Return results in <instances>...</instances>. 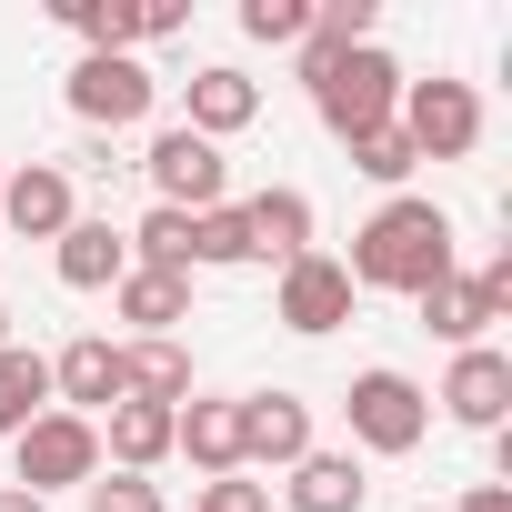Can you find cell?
Masks as SVG:
<instances>
[{
	"instance_id": "obj_1",
	"label": "cell",
	"mask_w": 512,
	"mask_h": 512,
	"mask_svg": "<svg viewBox=\"0 0 512 512\" xmlns=\"http://www.w3.org/2000/svg\"><path fill=\"white\" fill-rule=\"evenodd\" d=\"M352 292H432L442 272H452V211L442 201H422V191H392L362 231H352Z\"/></svg>"
},
{
	"instance_id": "obj_2",
	"label": "cell",
	"mask_w": 512,
	"mask_h": 512,
	"mask_svg": "<svg viewBox=\"0 0 512 512\" xmlns=\"http://www.w3.org/2000/svg\"><path fill=\"white\" fill-rule=\"evenodd\" d=\"M402 61L382 51V41H362V51H342V61H322V81H312V111H322V131L332 141H362V131H382L392 111H402Z\"/></svg>"
},
{
	"instance_id": "obj_3",
	"label": "cell",
	"mask_w": 512,
	"mask_h": 512,
	"mask_svg": "<svg viewBox=\"0 0 512 512\" xmlns=\"http://www.w3.org/2000/svg\"><path fill=\"white\" fill-rule=\"evenodd\" d=\"M342 422H352V452H382V462H402V452H422V432H432V392H422L412 372L372 362V372H352V392H342Z\"/></svg>"
},
{
	"instance_id": "obj_4",
	"label": "cell",
	"mask_w": 512,
	"mask_h": 512,
	"mask_svg": "<svg viewBox=\"0 0 512 512\" xmlns=\"http://www.w3.org/2000/svg\"><path fill=\"white\" fill-rule=\"evenodd\" d=\"M402 141L422 151V161H472L482 151V91L472 81H452V71H432V81H402Z\"/></svg>"
},
{
	"instance_id": "obj_5",
	"label": "cell",
	"mask_w": 512,
	"mask_h": 512,
	"mask_svg": "<svg viewBox=\"0 0 512 512\" xmlns=\"http://www.w3.org/2000/svg\"><path fill=\"white\" fill-rule=\"evenodd\" d=\"M91 472H101V422H81V412H41V422L11 442V482L41 492V502H51V492H81Z\"/></svg>"
},
{
	"instance_id": "obj_6",
	"label": "cell",
	"mask_w": 512,
	"mask_h": 512,
	"mask_svg": "<svg viewBox=\"0 0 512 512\" xmlns=\"http://www.w3.org/2000/svg\"><path fill=\"white\" fill-rule=\"evenodd\" d=\"M502 312H512V251H492L482 272H442V282L422 292V332L452 342V352H472Z\"/></svg>"
},
{
	"instance_id": "obj_7",
	"label": "cell",
	"mask_w": 512,
	"mask_h": 512,
	"mask_svg": "<svg viewBox=\"0 0 512 512\" xmlns=\"http://www.w3.org/2000/svg\"><path fill=\"white\" fill-rule=\"evenodd\" d=\"M151 101H161V81L141 71V51H81L71 61V111L91 131H141Z\"/></svg>"
},
{
	"instance_id": "obj_8",
	"label": "cell",
	"mask_w": 512,
	"mask_h": 512,
	"mask_svg": "<svg viewBox=\"0 0 512 512\" xmlns=\"http://www.w3.org/2000/svg\"><path fill=\"white\" fill-rule=\"evenodd\" d=\"M141 171H151V191H161V211H221L231 201V171H221V141H201V131H151V151H141Z\"/></svg>"
},
{
	"instance_id": "obj_9",
	"label": "cell",
	"mask_w": 512,
	"mask_h": 512,
	"mask_svg": "<svg viewBox=\"0 0 512 512\" xmlns=\"http://www.w3.org/2000/svg\"><path fill=\"white\" fill-rule=\"evenodd\" d=\"M272 322L302 332V342L342 332V322H352V272L332 262V251H302V262H282V282H272Z\"/></svg>"
},
{
	"instance_id": "obj_10",
	"label": "cell",
	"mask_w": 512,
	"mask_h": 512,
	"mask_svg": "<svg viewBox=\"0 0 512 512\" xmlns=\"http://www.w3.org/2000/svg\"><path fill=\"white\" fill-rule=\"evenodd\" d=\"M432 402H442L462 432H502V422H512V352H492V342L452 352V372H442Z\"/></svg>"
},
{
	"instance_id": "obj_11",
	"label": "cell",
	"mask_w": 512,
	"mask_h": 512,
	"mask_svg": "<svg viewBox=\"0 0 512 512\" xmlns=\"http://www.w3.org/2000/svg\"><path fill=\"white\" fill-rule=\"evenodd\" d=\"M121 402V342L111 332H81V342H61L51 352V412H81V422H101Z\"/></svg>"
},
{
	"instance_id": "obj_12",
	"label": "cell",
	"mask_w": 512,
	"mask_h": 512,
	"mask_svg": "<svg viewBox=\"0 0 512 512\" xmlns=\"http://www.w3.org/2000/svg\"><path fill=\"white\" fill-rule=\"evenodd\" d=\"M312 452V402L302 392H241V472H292Z\"/></svg>"
},
{
	"instance_id": "obj_13",
	"label": "cell",
	"mask_w": 512,
	"mask_h": 512,
	"mask_svg": "<svg viewBox=\"0 0 512 512\" xmlns=\"http://www.w3.org/2000/svg\"><path fill=\"white\" fill-rule=\"evenodd\" d=\"M181 131H201V141H231V131H251L262 121V81L251 71H231V61H201L191 81H181Z\"/></svg>"
},
{
	"instance_id": "obj_14",
	"label": "cell",
	"mask_w": 512,
	"mask_h": 512,
	"mask_svg": "<svg viewBox=\"0 0 512 512\" xmlns=\"http://www.w3.org/2000/svg\"><path fill=\"white\" fill-rule=\"evenodd\" d=\"M0 221H11L21 241H61V231L81 221V201H71V171H61V161H21L11 181H0Z\"/></svg>"
},
{
	"instance_id": "obj_15",
	"label": "cell",
	"mask_w": 512,
	"mask_h": 512,
	"mask_svg": "<svg viewBox=\"0 0 512 512\" xmlns=\"http://www.w3.org/2000/svg\"><path fill=\"white\" fill-rule=\"evenodd\" d=\"M171 452H191V472H241V402H221V392H191L181 412H171Z\"/></svg>"
},
{
	"instance_id": "obj_16",
	"label": "cell",
	"mask_w": 512,
	"mask_h": 512,
	"mask_svg": "<svg viewBox=\"0 0 512 512\" xmlns=\"http://www.w3.org/2000/svg\"><path fill=\"white\" fill-rule=\"evenodd\" d=\"M111 312H121L141 342H181V322H191V282H181V272H141V262H131V272L111 282Z\"/></svg>"
},
{
	"instance_id": "obj_17",
	"label": "cell",
	"mask_w": 512,
	"mask_h": 512,
	"mask_svg": "<svg viewBox=\"0 0 512 512\" xmlns=\"http://www.w3.org/2000/svg\"><path fill=\"white\" fill-rule=\"evenodd\" d=\"M282 502H292V512H362V502H372V472H362V452H322V442H312V452L292 462Z\"/></svg>"
},
{
	"instance_id": "obj_18",
	"label": "cell",
	"mask_w": 512,
	"mask_h": 512,
	"mask_svg": "<svg viewBox=\"0 0 512 512\" xmlns=\"http://www.w3.org/2000/svg\"><path fill=\"white\" fill-rule=\"evenodd\" d=\"M171 462V412L161 402H111L101 412V472H151Z\"/></svg>"
},
{
	"instance_id": "obj_19",
	"label": "cell",
	"mask_w": 512,
	"mask_h": 512,
	"mask_svg": "<svg viewBox=\"0 0 512 512\" xmlns=\"http://www.w3.org/2000/svg\"><path fill=\"white\" fill-rule=\"evenodd\" d=\"M51 272H61L71 292H111V282L131 272V241H121L111 221H71V231L51 241Z\"/></svg>"
},
{
	"instance_id": "obj_20",
	"label": "cell",
	"mask_w": 512,
	"mask_h": 512,
	"mask_svg": "<svg viewBox=\"0 0 512 512\" xmlns=\"http://www.w3.org/2000/svg\"><path fill=\"white\" fill-rule=\"evenodd\" d=\"M241 221H251V251H262V262H302V251H312V201H302L292 181L251 191V201H241Z\"/></svg>"
},
{
	"instance_id": "obj_21",
	"label": "cell",
	"mask_w": 512,
	"mask_h": 512,
	"mask_svg": "<svg viewBox=\"0 0 512 512\" xmlns=\"http://www.w3.org/2000/svg\"><path fill=\"white\" fill-rule=\"evenodd\" d=\"M121 402L181 412V402H191V352H181V342H121Z\"/></svg>"
},
{
	"instance_id": "obj_22",
	"label": "cell",
	"mask_w": 512,
	"mask_h": 512,
	"mask_svg": "<svg viewBox=\"0 0 512 512\" xmlns=\"http://www.w3.org/2000/svg\"><path fill=\"white\" fill-rule=\"evenodd\" d=\"M41 412H51V352L0 342V442H21Z\"/></svg>"
},
{
	"instance_id": "obj_23",
	"label": "cell",
	"mask_w": 512,
	"mask_h": 512,
	"mask_svg": "<svg viewBox=\"0 0 512 512\" xmlns=\"http://www.w3.org/2000/svg\"><path fill=\"white\" fill-rule=\"evenodd\" d=\"M191 231H201L191 211H161V201H151L121 241H131V262H141V272H181V282H191Z\"/></svg>"
},
{
	"instance_id": "obj_24",
	"label": "cell",
	"mask_w": 512,
	"mask_h": 512,
	"mask_svg": "<svg viewBox=\"0 0 512 512\" xmlns=\"http://www.w3.org/2000/svg\"><path fill=\"white\" fill-rule=\"evenodd\" d=\"M61 31H81V51H141V0H61Z\"/></svg>"
},
{
	"instance_id": "obj_25",
	"label": "cell",
	"mask_w": 512,
	"mask_h": 512,
	"mask_svg": "<svg viewBox=\"0 0 512 512\" xmlns=\"http://www.w3.org/2000/svg\"><path fill=\"white\" fill-rule=\"evenodd\" d=\"M241 262H262V251H251V221H241V201L201 211V231H191V272H241Z\"/></svg>"
},
{
	"instance_id": "obj_26",
	"label": "cell",
	"mask_w": 512,
	"mask_h": 512,
	"mask_svg": "<svg viewBox=\"0 0 512 512\" xmlns=\"http://www.w3.org/2000/svg\"><path fill=\"white\" fill-rule=\"evenodd\" d=\"M342 151H352V171H362V181H382V191H402V181L422 171V151L402 141V121H382V131H362V141H342Z\"/></svg>"
},
{
	"instance_id": "obj_27",
	"label": "cell",
	"mask_w": 512,
	"mask_h": 512,
	"mask_svg": "<svg viewBox=\"0 0 512 512\" xmlns=\"http://www.w3.org/2000/svg\"><path fill=\"white\" fill-rule=\"evenodd\" d=\"M302 31H312V0H241V41L302 51Z\"/></svg>"
},
{
	"instance_id": "obj_28",
	"label": "cell",
	"mask_w": 512,
	"mask_h": 512,
	"mask_svg": "<svg viewBox=\"0 0 512 512\" xmlns=\"http://www.w3.org/2000/svg\"><path fill=\"white\" fill-rule=\"evenodd\" d=\"M81 512H171L151 472H91L81 482Z\"/></svg>"
},
{
	"instance_id": "obj_29",
	"label": "cell",
	"mask_w": 512,
	"mask_h": 512,
	"mask_svg": "<svg viewBox=\"0 0 512 512\" xmlns=\"http://www.w3.org/2000/svg\"><path fill=\"white\" fill-rule=\"evenodd\" d=\"M191 512H272V482H251V472H221V482H201V502Z\"/></svg>"
},
{
	"instance_id": "obj_30",
	"label": "cell",
	"mask_w": 512,
	"mask_h": 512,
	"mask_svg": "<svg viewBox=\"0 0 512 512\" xmlns=\"http://www.w3.org/2000/svg\"><path fill=\"white\" fill-rule=\"evenodd\" d=\"M171 31H191V0H141V41H171Z\"/></svg>"
},
{
	"instance_id": "obj_31",
	"label": "cell",
	"mask_w": 512,
	"mask_h": 512,
	"mask_svg": "<svg viewBox=\"0 0 512 512\" xmlns=\"http://www.w3.org/2000/svg\"><path fill=\"white\" fill-rule=\"evenodd\" d=\"M452 512H512V482H472V492H462Z\"/></svg>"
},
{
	"instance_id": "obj_32",
	"label": "cell",
	"mask_w": 512,
	"mask_h": 512,
	"mask_svg": "<svg viewBox=\"0 0 512 512\" xmlns=\"http://www.w3.org/2000/svg\"><path fill=\"white\" fill-rule=\"evenodd\" d=\"M0 512H51L41 492H21V482H0Z\"/></svg>"
},
{
	"instance_id": "obj_33",
	"label": "cell",
	"mask_w": 512,
	"mask_h": 512,
	"mask_svg": "<svg viewBox=\"0 0 512 512\" xmlns=\"http://www.w3.org/2000/svg\"><path fill=\"white\" fill-rule=\"evenodd\" d=\"M0 342H11V312H0Z\"/></svg>"
},
{
	"instance_id": "obj_34",
	"label": "cell",
	"mask_w": 512,
	"mask_h": 512,
	"mask_svg": "<svg viewBox=\"0 0 512 512\" xmlns=\"http://www.w3.org/2000/svg\"><path fill=\"white\" fill-rule=\"evenodd\" d=\"M0 181H11V161H0Z\"/></svg>"
},
{
	"instance_id": "obj_35",
	"label": "cell",
	"mask_w": 512,
	"mask_h": 512,
	"mask_svg": "<svg viewBox=\"0 0 512 512\" xmlns=\"http://www.w3.org/2000/svg\"><path fill=\"white\" fill-rule=\"evenodd\" d=\"M422 512H432V502H422Z\"/></svg>"
}]
</instances>
